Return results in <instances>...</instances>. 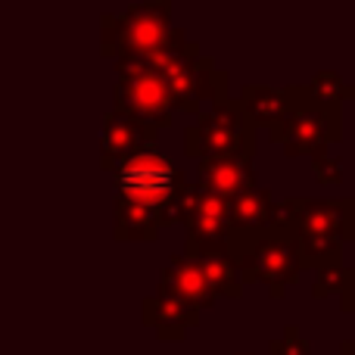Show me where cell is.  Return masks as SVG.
I'll use <instances>...</instances> for the list:
<instances>
[{
    "instance_id": "9c48e42d",
    "label": "cell",
    "mask_w": 355,
    "mask_h": 355,
    "mask_svg": "<svg viewBox=\"0 0 355 355\" xmlns=\"http://www.w3.org/2000/svg\"><path fill=\"white\" fill-rule=\"evenodd\" d=\"M196 309L193 306H187V302H181V300H175V296H168V293H156L153 300H147L144 302V318L150 321V324L156 327V334L159 337H184V331H187L190 324L196 321Z\"/></svg>"
},
{
    "instance_id": "7a4b0ae2",
    "label": "cell",
    "mask_w": 355,
    "mask_h": 355,
    "mask_svg": "<svg viewBox=\"0 0 355 355\" xmlns=\"http://www.w3.org/2000/svg\"><path fill=\"white\" fill-rule=\"evenodd\" d=\"M175 31L168 28L166 3H137L125 12H106L103 16V50L122 56H150L162 53L172 44Z\"/></svg>"
},
{
    "instance_id": "6da1fadb",
    "label": "cell",
    "mask_w": 355,
    "mask_h": 355,
    "mask_svg": "<svg viewBox=\"0 0 355 355\" xmlns=\"http://www.w3.org/2000/svg\"><path fill=\"white\" fill-rule=\"evenodd\" d=\"M112 175H116L119 200L147 206V209H153L156 215H159L168 202H175L178 196H181V190L187 187L181 172H178L153 144L137 150V153L128 156L125 162H119V166L112 168Z\"/></svg>"
},
{
    "instance_id": "5b68a950",
    "label": "cell",
    "mask_w": 355,
    "mask_h": 355,
    "mask_svg": "<svg viewBox=\"0 0 355 355\" xmlns=\"http://www.w3.org/2000/svg\"><path fill=\"white\" fill-rule=\"evenodd\" d=\"M237 237L250 240V250L243 252V271L246 275H256L268 284L275 293H281L284 281H293L296 277V259H293V246L284 243L277 237H259V234H237Z\"/></svg>"
},
{
    "instance_id": "4fadbf2b",
    "label": "cell",
    "mask_w": 355,
    "mask_h": 355,
    "mask_svg": "<svg viewBox=\"0 0 355 355\" xmlns=\"http://www.w3.org/2000/svg\"><path fill=\"white\" fill-rule=\"evenodd\" d=\"M159 231V215L147 206L119 200L116 202V234L125 240H150Z\"/></svg>"
},
{
    "instance_id": "52a82bcc",
    "label": "cell",
    "mask_w": 355,
    "mask_h": 355,
    "mask_svg": "<svg viewBox=\"0 0 355 355\" xmlns=\"http://www.w3.org/2000/svg\"><path fill=\"white\" fill-rule=\"evenodd\" d=\"M159 290L175 296V300L187 302V306H193L196 312H200V306H212V296H215L212 284L206 281L200 262L190 256H175L172 262H168Z\"/></svg>"
},
{
    "instance_id": "7c38bea8",
    "label": "cell",
    "mask_w": 355,
    "mask_h": 355,
    "mask_svg": "<svg viewBox=\"0 0 355 355\" xmlns=\"http://www.w3.org/2000/svg\"><path fill=\"white\" fill-rule=\"evenodd\" d=\"M281 125H287V128L275 141L287 144V153H309V150H315L324 141V128H321L324 122H321L318 112H296V116L284 119Z\"/></svg>"
},
{
    "instance_id": "30bf717a",
    "label": "cell",
    "mask_w": 355,
    "mask_h": 355,
    "mask_svg": "<svg viewBox=\"0 0 355 355\" xmlns=\"http://www.w3.org/2000/svg\"><path fill=\"white\" fill-rule=\"evenodd\" d=\"M271 200L265 190H246L231 200V231L237 234H259V227L268 225Z\"/></svg>"
},
{
    "instance_id": "8992f818",
    "label": "cell",
    "mask_w": 355,
    "mask_h": 355,
    "mask_svg": "<svg viewBox=\"0 0 355 355\" xmlns=\"http://www.w3.org/2000/svg\"><path fill=\"white\" fill-rule=\"evenodd\" d=\"M150 144H153V128L141 125L137 119L119 110H112L103 119V168H110V172Z\"/></svg>"
},
{
    "instance_id": "5bb4252c",
    "label": "cell",
    "mask_w": 355,
    "mask_h": 355,
    "mask_svg": "<svg viewBox=\"0 0 355 355\" xmlns=\"http://www.w3.org/2000/svg\"><path fill=\"white\" fill-rule=\"evenodd\" d=\"M193 259V256H190ZM200 262L202 275L206 281L212 284L215 293H237L240 284H237V265H234L231 256H221V252H209V256H196Z\"/></svg>"
},
{
    "instance_id": "9a60e30c",
    "label": "cell",
    "mask_w": 355,
    "mask_h": 355,
    "mask_svg": "<svg viewBox=\"0 0 355 355\" xmlns=\"http://www.w3.org/2000/svg\"><path fill=\"white\" fill-rule=\"evenodd\" d=\"M300 349H306V346H300ZM287 355H293V349H290V352H287Z\"/></svg>"
},
{
    "instance_id": "277c9868",
    "label": "cell",
    "mask_w": 355,
    "mask_h": 355,
    "mask_svg": "<svg viewBox=\"0 0 355 355\" xmlns=\"http://www.w3.org/2000/svg\"><path fill=\"white\" fill-rule=\"evenodd\" d=\"M187 153L202 159H218V156H243L252 153V128L250 116H243V106L221 103L209 116L200 119V125L187 131Z\"/></svg>"
},
{
    "instance_id": "3957f363",
    "label": "cell",
    "mask_w": 355,
    "mask_h": 355,
    "mask_svg": "<svg viewBox=\"0 0 355 355\" xmlns=\"http://www.w3.org/2000/svg\"><path fill=\"white\" fill-rule=\"evenodd\" d=\"M116 110L137 119L147 128L168 125L175 110L172 87L159 72L141 56H119V85H116Z\"/></svg>"
},
{
    "instance_id": "ba28073f",
    "label": "cell",
    "mask_w": 355,
    "mask_h": 355,
    "mask_svg": "<svg viewBox=\"0 0 355 355\" xmlns=\"http://www.w3.org/2000/svg\"><path fill=\"white\" fill-rule=\"evenodd\" d=\"M200 175H202V187L225 196V200H234V196L252 190V168H250V159H243V156L202 159Z\"/></svg>"
},
{
    "instance_id": "8fae6325",
    "label": "cell",
    "mask_w": 355,
    "mask_h": 355,
    "mask_svg": "<svg viewBox=\"0 0 355 355\" xmlns=\"http://www.w3.org/2000/svg\"><path fill=\"white\" fill-rule=\"evenodd\" d=\"M290 94L271 91V87H246L243 91V112L252 122L281 125L290 116Z\"/></svg>"
}]
</instances>
